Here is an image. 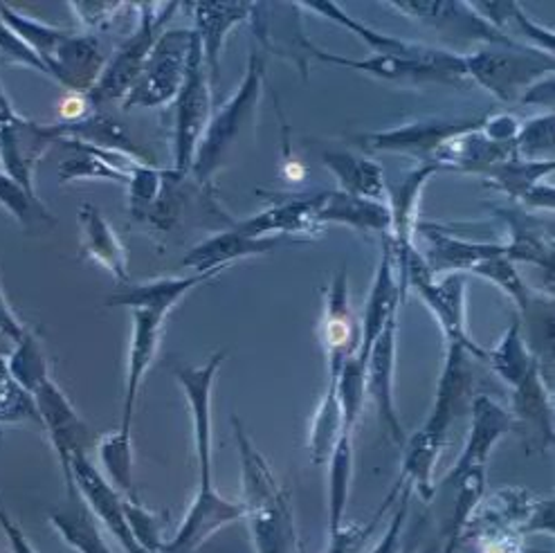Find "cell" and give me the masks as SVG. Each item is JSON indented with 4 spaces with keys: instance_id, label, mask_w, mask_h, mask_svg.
Segmentation results:
<instances>
[{
    "instance_id": "6da1fadb",
    "label": "cell",
    "mask_w": 555,
    "mask_h": 553,
    "mask_svg": "<svg viewBox=\"0 0 555 553\" xmlns=\"http://www.w3.org/2000/svg\"><path fill=\"white\" fill-rule=\"evenodd\" d=\"M470 358L473 356L464 347L446 345L435 406H431V412L421 429H416V435L408 437L403 446V468H400L398 481L410 484L423 502H431V498L437 496L435 468L443 448L448 446L450 427L470 408L475 398V374Z\"/></svg>"
},
{
    "instance_id": "7a4b0ae2",
    "label": "cell",
    "mask_w": 555,
    "mask_h": 553,
    "mask_svg": "<svg viewBox=\"0 0 555 553\" xmlns=\"http://www.w3.org/2000/svg\"><path fill=\"white\" fill-rule=\"evenodd\" d=\"M241 456V506L248 522L255 553H299L297 527L288 490L276 481L266 456L232 416Z\"/></svg>"
},
{
    "instance_id": "3957f363",
    "label": "cell",
    "mask_w": 555,
    "mask_h": 553,
    "mask_svg": "<svg viewBox=\"0 0 555 553\" xmlns=\"http://www.w3.org/2000/svg\"><path fill=\"white\" fill-rule=\"evenodd\" d=\"M0 18L43 64L46 75L59 81L68 92L88 95L106 68V54L98 37L75 35L73 29L48 25L0 3Z\"/></svg>"
},
{
    "instance_id": "277c9868",
    "label": "cell",
    "mask_w": 555,
    "mask_h": 553,
    "mask_svg": "<svg viewBox=\"0 0 555 553\" xmlns=\"http://www.w3.org/2000/svg\"><path fill=\"white\" fill-rule=\"evenodd\" d=\"M266 64L268 52L253 46L248 66H245V75L236 92L219 111H214L192 165V178L201 184H211V178L232 160L236 146L255 136V121L266 81Z\"/></svg>"
},
{
    "instance_id": "5b68a950",
    "label": "cell",
    "mask_w": 555,
    "mask_h": 553,
    "mask_svg": "<svg viewBox=\"0 0 555 553\" xmlns=\"http://www.w3.org/2000/svg\"><path fill=\"white\" fill-rule=\"evenodd\" d=\"M396 263L400 282L405 288L412 286L425 309L435 316L446 345L464 347L473 358L486 362V349L473 340L466 324V274L448 272L431 276L414 245L403 257H396Z\"/></svg>"
},
{
    "instance_id": "8992f818",
    "label": "cell",
    "mask_w": 555,
    "mask_h": 553,
    "mask_svg": "<svg viewBox=\"0 0 555 553\" xmlns=\"http://www.w3.org/2000/svg\"><path fill=\"white\" fill-rule=\"evenodd\" d=\"M473 86H481L504 104L519 102L535 81L553 75L555 56L527 46H479L461 52Z\"/></svg>"
},
{
    "instance_id": "52a82bcc",
    "label": "cell",
    "mask_w": 555,
    "mask_h": 553,
    "mask_svg": "<svg viewBox=\"0 0 555 553\" xmlns=\"http://www.w3.org/2000/svg\"><path fill=\"white\" fill-rule=\"evenodd\" d=\"M311 59L322 61V64H328V66L351 68L369 77H376L380 81H389L398 86L441 83V86H452L461 90L473 88L470 79L466 77L464 59H461V54H456L452 61H448V64H429V61H414V59L391 56V54H372L366 59H351V56L322 50L311 39H306L301 35L295 52V64L299 66L301 73H306V61Z\"/></svg>"
},
{
    "instance_id": "ba28073f",
    "label": "cell",
    "mask_w": 555,
    "mask_h": 553,
    "mask_svg": "<svg viewBox=\"0 0 555 553\" xmlns=\"http://www.w3.org/2000/svg\"><path fill=\"white\" fill-rule=\"evenodd\" d=\"M135 8L140 14L133 33L117 46L111 59H106L100 81L88 92L92 106L104 102H125L142 75L153 46L158 43L182 3H140Z\"/></svg>"
},
{
    "instance_id": "9c48e42d",
    "label": "cell",
    "mask_w": 555,
    "mask_h": 553,
    "mask_svg": "<svg viewBox=\"0 0 555 553\" xmlns=\"http://www.w3.org/2000/svg\"><path fill=\"white\" fill-rule=\"evenodd\" d=\"M192 46V27L165 29L163 37L149 54L140 79L135 81L125 102H121V108H160L176 102L184 75H188Z\"/></svg>"
},
{
    "instance_id": "30bf717a",
    "label": "cell",
    "mask_w": 555,
    "mask_h": 553,
    "mask_svg": "<svg viewBox=\"0 0 555 553\" xmlns=\"http://www.w3.org/2000/svg\"><path fill=\"white\" fill-rule=\"evenodd\" d=\"M214 115V83L209 79L207 66L203 61L201 43L194 35L192 56L188 75H184L182 88L176 98V117H173V167L180 173H192L198 142Z\"/></svg>"
},
{
    "instance_id": "8fae6325",
    "label": "cell",
    "mask_w": 555,
    "mask_h": 553,
    "mask_svg": "<svg viewBox=\"0 0 555 553\" xmlns=\"http://www.w3.org/2000/svg\"><path fill=\"white\" fill-rule=\"evenodd\" d=\"M488 533L515 536H553V500H538L519 486L500 488L488 500H481L470 515L464 540Z\"/></svg>"
},
{
    "instance_id": "7c38bea8",
    "label": "cell",
    "mask_w": 555,
    "mask_h": 553,
    "mask_svg": "<svg viewBox=\"0 0 555 553\" xmlns=\"http://www.w3.org/2000/svg\"><path fill=\"white\" fill-rule=\"evenodd\" d=\"M61 140L56 121L41 125L16 113L10 100L0 102V169L27 192L37 194L35 169L48 149Z\"/></svg>"
},
{
    "instance_id": "4fadbf2b",
    "label": "cell",
    "mask_w": 555,
    "mask_h": 553,
    "mask_svg": "<svg viewBox=\"0 0 555 553\" xmlns=\"http://www.w3.org/2000/svg\"><path fill=\"white\" fill-rule=\"evenodd\" d=\"M228 353L219 351L214 353L207 362L196 366H176L173 376L184 391V398L190 403L192 427H194V450H196V466H198V498H209L219 490L214 488L211 479V387L219 374L221 364L225 362Z\"/></svg>"
},
{
    "instance_id": "5bb4252c",
    "label": "cell",
    "mask_w": 555,
    "mask_h": 553,
    "mask_svg": "<svg viewBox=\"0 0 555 553\" xmlns=\"http://www.w3.org/2000/svg\"><path fill=\"white\" fill-rule=\"evenodd\" d=\"M387 8L403 12L405 16L427 25L446 39L470 46H513L506 35L492 27L473 3L461 0H403V3H385Z\"/></svg>"
},
{
    "instance_id": "9a60e30c",
    "label": "cell",
    "mask_w": 555,
    "mask_h": 553,
    "mask_svg": "<svg viewBox=\"0 0 555 553\" xmlns=\"http://www.w3.org/2000/svg\"><path fill=\"white\" fill-rule=\"evenodd\" d=\"M29 396H33L43 433L50 437L59 464L68 479L73 459L77 454H88L92 446H98V439L92 437L90 427L75 412L70 398L52 381V376L43 378Z\"/></svg>"
},
{
    "instance_id": "2e32d148",
    "label": "cell",
    "mask_w": 555,
    "mask_h": 553,
    "mask_svg": "<svg viewBox=\"0 0 555 553\" xmlns=\"http://www.w3.org/2000/svg\"><path fill=\"white\" fill-rule=\"evenodd\" d=\"M66 484L68 493H77L83 500L88 511L95 515V519L102 522L106 531L113 533V538H117V542L125 546L127 553H146L138 544L129 527V519L125 513V496H121L104 477V473L98 466H92L88 454H77L73 459Z\"/></svg>"
},
{
    "instance_id": "e0dca14e",
    "label": "cell",
    "mask_w": 555,
    "mask_h": 553,
    "mask_svg": "<svg viewBox=\"0 0 555 553\" xmlns=\"http://www.w3.org/2000/svg\"><path fill=\"white\" fill-rule=\"evenodd\" d=\"M481 119H443V117H427L416 119L410 125L376 131L360 136L358 142L362 149L372 153H400V156H412L416 160L429 163L435 151L450 140L452 136L477 127Z\"/></svg>"
},
{
    "instance_id": "ac0fdd59",
    "label": "cell",
    "mask_w": 555,
    "mask_h": 553,
    "mask_svg": "<svg viewBox=\"0 0 555 553\" xmlns=\"http://www.w3.org/2000/svg\"><path fill=\"white\" fill-rule=\"evenodd\" d=\"M468 410H470L468 439L464 448H461L452 468L443 477V484L448 486H454L470 471H486L492 448H495L513 429V419L508 414V408L498 403L495 398L479 394L473 398Z\"/></svg>"
},
{
    "instance_id": "d6986e66",
    "label": "cell",
    "mask_w": 555,
    "mask_h": 553,
    "mask_svg": "<svg viewBox=\"0 0 555 553\" xmlns=\"http://www.w3.org/2000/svg\"><path fill=\"white\" fill-rule=\"evenodd\" d=\"M362 340L360 320L351 309L349 293V272L343 268L333 276L326 288L324 318H322V345L328 362V378H335L343 364L351 360Z\"/></svg>"
},
{
    "instance_id": "ffe728a7",
    "label": "cell",
    "mask_w": 555,
    "mask_h": 553,
    "mask_svg": "<svg viewBox=\"0 0 555 553\" xmlns=\"http://www.w3.org/2000/svg\"><path fill=\"white\" fill-rule=\"evenodd\" d=\"M245 236L263 239V236H284V239H299V241H313L322 239L326 228L315 221L313 214V192L299 194H274L272 205L261 214H255L250 219L234 221L232 226Z\"/></svg>"
},
{
    "instance_id": "44dd1931",
    "label": "cell",
    "mask_w": 555,
    "mask_h": 553,
    "mask_svg": "<svg viewBox=\"0 0 555 553\" xmlns=\"http://www.w3.org/2000/svg\"><path fill=\"white\" fill-rule=\"evenodd\" d=\"M396 343H398V313L389 318L376 343L366 356V396L372 398L378 419L389 433L391 441L403 450L408 435L400 423L393 398V369H396Z\"/></svg>"
},
{
    "instance_id": "7402d4cb",
    "label": "cell",
    "mask_w": 555,
    "mask_h": 553,
    "mask_svg": "<svg viewBox=\"0 0 555 553\" xmlns=\"http://www.w3.org/2000/svg\"><path fill=\"white\" fill-rule=\"evenodd\" d=\"M255 5L257 3H245V0H234V3H221V0L184 3V8L192 10V18H194L192 29L201 43L203 61L214 88L221 79V50L232 29L253 18Z\"/></svg>"
},
{
    "instance_id": "603a6c76",
    "label": "cell",
    "mask_w": 555,
    "mask_h": 553,
    "mask_svg": "<svg viewBox=\"0 0 555 553\" xmlns=\"http://www.w3.org/2000/svg\"><path fill=\"white\" fill-rule=\"evenodd\" d=\"M495 217L504 221L508 239L504 257L524 263H533L553 274V221L542 219L519 205H490Z\"/></svg>"
},
{
    "instance_id": "cb8c5ba5",
    "label": "cell",
    "mask_w": 555,
    "mask_h": 553,
    "mask_svg": "<svg viewBox=\"0 0 555 553\" xmlns=\"http://www.w3.org/2000/svg\"><path fill=\"white\" fill-rule=\"evenodd\" d=\"M131 318H133V331H131V345H129L125 406H121V427H119V433L125 435H131L140 387L144 383L149 366L153 364V358L158 353L167 313L156 309H131Z\"/></svg>"
},
{
    "instance_id": "d4e9b609",
    "label": "cell",
    "mask_w": 555,
    "mask_h": 553,
    "mask_svg": "<svg viewBox=\"0 0 555 553\" xmlns=\"http://www.w3.org/2000/svg\"><path fill=\"white\" fill-rule=\"evenodd\" d=\"M508 414L513 427L521 425L527 441L535 448L551 450L555 439V414H553V396L544 381L542 362L535 360L529 374L513 389Z\"/></svg>"
},
{
    "instance_id": "484cf974",
    "label": "cell",
    "mask_w": 555,
    "mask_h": 553,
    "mask_svg": "<svg viewBox=\"0 0 555 553\" xmlns=\"http://www.w3.org/2000/svg\"><path fill=\"white\" fill-rule=\"evenodd\" d=\"M416 230L425 239L427 248L421 253L423 263L431 276L448 272H470L479 261L504 255V243H479L454 236L448 228L437 223H416Z\"/></svg>"
},
{
    "instance_id": "4316f807",
    "label": "cell",
    "mask_w": 555,
    "mask_h": 553,
    "mask_svg": "<svg viewBox=\"0 0 555 553\" xmlns=\"http://www.w3.org/2000/svg\"><path fill=\"white\" fill-rule=\"evenodd\" d=\"M396 255L391 248V241L387 234H383V255L374 274L372 282V291H369L366 304H364V313L360 318V331H362V340H360V349H358V358L366 362L369 349L376 343V337L380 335V331L385 329V324L389 322V318H393L398 313V304L403 301L405 295V286L403 282L396 276Z\"/></svg>"
},
{
    "instance_id": "83f0119b",
    "label": "cell",
    "mask_w": 555,
    "mask_h": 553,
    "mask_svg": "<svg viewBox=\"0 0 555 553\" xmlns=\"http://www.w3.org/2000/svg\"><path fill=\"white\" fill-rule=\"evenodd\" d=\"M513 158V144H502L490 140L481 131V121L477 127L461 131L446 140L429 163L437 171H456V173H475L486 176L492 167H498Z\"/></svg>"
},
{
    "instance_id": "f1b7e54d",
    "label": "cell",
    "mask_w": 555,
    "mask_h": 553,
    "mask_svg": "<svg viewBox=\"0 0 555 553\" xmlns=\"http://www.w3.org/2000/svg\"><path fill=\"white\" fill-rule=\"evenodd\" d=\"M236 519H243L241 502H232L221 493H216L211 498L194 496L192 506L188 515L182 517L180 527L169 540H165L163 553H194L216 531L225 529Z\"/></svg>"
},
{
    "instance_id": "f546056e",
    "label": "cell",
    "mask_w": 555,
    "mask_h": 553,
    "mask_svg": "<svg viewBox=\"0 0 555 553\" xmlns=\"http://www.w3.org/2000/svg\"><path fill=\"white\" fill-rule=\"evenodd\" d=\"M555 169V163H527L511 158L492 167L483 178L492 190L506 194L515 205L524 209H546L553 211L555 192L553 184H544L542 178Z\"/></svg>"
},
{
    "instance_id": "4dcf8cb0",
    "label": "cell",
    "mask_w": 555,
    "mask_h": 553,
    "mask_svg": "<svg viewBox=\"0 0 555 553\" xmlns=\"http://www.w3.org/2000/svg\"><path fill=\"white\" fill-rule=\"evenodd\" d=\"M79 255L100 263L119 284L129 282V255L102 209L92 203H81L77 209Z\"/></svg>"
},
{
    "instance_id": "1f68e13d",
    "label": "cell",
    "mask_w": 555,
    "mask_h": 553,
    "mask_svg": "<svg viewBox=\"0 0 555 553\" xmlns=\"http://www.w3.org/2000/svg\"><path fill=\"white\" fill-rule=\"evenodd\" d=\"M284 241V236H263L253 239L245 236L234 228L219 230L216 234L207 236L198 245L182 257V266L192 272H209V270H225L230 263L248 257H259L272 253L276 245Z\"/></svg>"
},
{
    "instance_id": "d6a6232c",
    "label": "cell",
    "mask_w": 555,
    "mask_h": 553,
    "mask_svg": "<svg viewBox=\"0 0 555 553\" xmlns=\"http://www.w3.org/2000/svg\"><path fill=\"white\" fill-rule=\"evenodd\" d=\"M61 146H64L68 153L56 167L59 188H66V184L79 182V180H108L115 184H125V188L129 184L131 169L135 167V163H131L129 158L70 140V138L61 140Z\"/></svg>"
},
{
    "instance_id": "836d02e7",
    "label": "cell",
    "mask_w": 555,
    "mask_h": 553,
    "mask_svg": "<svg viewBox=\"0 0 555 553\" xmlns=\"http://www.w3.org/2000/svg\"><path fill=\"white\" fill-rule=\"evenodd\" d=\"M301 10H311L318 12L320 16L337 23L340 27L349 29V33L358 35L369 48H372L376 54H391V56H403V59H414V61H429V64H448L459 52L454 50H443L435 46H423V43H410L403 39H396L383 33H376L374 27H369L364 23L353 21L347 12H343L335 3H295Z\"/></svg>"
},
{
    "instance_id": "e575fe53",
    "label": "cell",
    "mask_w": 555,
    "mask_h": 553,
    "mask_svg": "<svg viewBox=\"0 0 555 553\" xmlns=\"http://www.w3.org/2000/svg\"><path fill=\"white\" fill-rule=\"evenodd\" d=\"M56 127H59L61 140L70 138V140L90 144V146L108 151V153H117V156H125L135 165L158 167L156 156H153L146 146L138 144L125 129H121L119 121H115L111 115L92 111L88 117L73 121V125H59L56 121Z\"/></svg>"
},
{
    "instance_id": "d590c367",
    "label": "cell",
    "mask_w": 555,
    "mask_h": 553,
    "mask_svg": "<svg viewBox=\"0 0 555 553\" xmlns=\"http://www.w3.org/2000/svg\"><path fill=\"white\" fill-rule=\"evenodd\" d=\"M313 214L320 226L337 223L360 232H391L389 205L337 192H313Z\"/></svg>"
},
{
    "instance_id": "8d00e7d4",
    "label": "cell",
    "mask_w": 555,
    "mask_h": 553,
    "mask_svg": "<svg viewBox=\"0 0 555 553\" xmlns=\"http://www.w3.org/2000/svg\"><path fill=\"white\" fill-rule=\"evenodd\" d=\"M322 163L335 176L343 194L389 205L387 178L376 160L356 151H326Z\"/></svg>"
},
{
    "instance_id": "74e56055",
    "label": "cell",
    "mask_w": 555,
    "mask_h": 553,
    "mask_svg": "<svg viewBox=\"0 0 555 553\" xmlns=\"http://www.w3.org/2000/svg\"><path fill=\"white\" fill-rule=\"evenodd\" d=\"M223 270L209 272H192L188 276H160L144 284H135L131 288H121L113 297H108V306H125V309H156L163 313H171L178 301L188 297L194 288L211 282Z\"/></svg>"
},
{
    "instance_id": "f35d334b",
    "label": "cell",
    "mask_w": 555,
    "mask_h": 553,
    "mask_svg": "<svg viewBox=\"0 0 555 553\" xmlns=\"http://www.w3.org/2000/svg\"><path fill=\"white\" fill-rule=\"evenodd\" d=\"M68 496L70 500L66 504L56 506L48 515L52 529L77 553H113L102 529L98 527L95 515L88 511L86 504L75 502L77 493Z\"/></svg>"
},
{
    "instance_id": "ab89813d",
    "label": "cell",
    "mask_w": 555,
    "mask_h": 553,
    "mask_svg": "<svg viewBox=\"0 0 555 553\" xmlns=\"http://www.w3.org/2000/svg\"><path fill=\"white\" fill-rule=\"evenodd\" d=\"M353 479V429H345L328 456V540L345 527Z\"/></svg>"
},
{
    "instance_id": "60d3db41",
    "label": "cell",
    "mask_w": 555,
    "mask_h": 553,
    "mask_svg": "<svg viewBox=\"0 0 555 553\" xmlns=\"http://www.w3.org/2000/svg\"><path fill=\"white\" fill-rule=\"evenodd\" d=\"M538 358L529 349L527 337L521 333V320L515 318L511 326L502 333L498 345L492 349H486V364L495 372L502 383H506L511 389H515L521 378L529 374L531 364Z\"/></svg>"
},
{
    "instance_id": "b9f144b4",
    "label": "cell",
    "mask_w": 555,
    "mask_h": 553,
    "mask_svg": "<svg viewBox=\"0 0 555 553\" xmlns=\"http://www.w3.org/2000/svg\"><path fill=\"white\" fill-rule=\"evenodd\" d=\"M345 429H351V427L345 425L343 408H340V403H337L333 385H328L322 403L313 416L311 433H308V452H311L313 464L320 466V464H324V461H328L337 439H340Z\"/></svg>"
},
{
    "instance_id": "7bdbcfd3",
    "label": "cell",
    "mask_w": 555,
    "mask_h": 553,
    "mask_svg": "<svg viewBox=\"0 0 555 553\" xmlns=\"http://www.w3.org/2000/svg\"><path fill=\"white\" fill-rule=\"evenodd\" d=\"M98 454L106 471V479L119 490L125 498H135L133 488V448L131 435L111 433L98 439Z\"/></svg>"
},
{
    "instance_id": "ee69618b",
    "label": "cell",
    "mask_w": 555,
    "mask_h": 553,
    "mask_svg": "<svg viewBox=\"0 0 555 553\" xmlns=\"http://www.w3.org/2000/svg\"><path fill=\"white\" fill-rule=\"evenodd\" d=\"M0 207H3L25 230L54 226V217L41 203V198L33 192H27L23 184L12 180L3 169H0Z\"/></svg>"
},
{
    "instance_id": "f6af8a7d",
    "label": "cell",
    "mask_w": 555,
    "mask_h": 553,
    "mask_svg": "<svg viewBox=\"0 0 555 553\" xmlns=\"http://www.w3.org/2000/svg\"><path fill=\"white\" fill-rule=\"evenodd\" d=\"M553 111L519 121L513 158L527 163H553Z\"/></svg>"
},
{
    "instance_id": "bcb514c9",
    "label": "cell",
    "mask_w": 555,
    "mask_h": 553,
    "mask_svg": "<svg viewBox=\"0 0 555 553\" xmlns=\"http://www.w3.org/2000/svg\"><path fill=\"white\" fill-rule=\"evenodd\" d=\"M470 272L490 284H495L502 293H506L521 313H527L531 309L533 288L524 282V276L519 274L515 263L504 255H495L479 261Z\"/></svg>"
},
{
    "instance_id": "7dc6e473",
    "label": "cell",
    "mask_w": 555,
    "mask_h": 553,
    "mask_svg": "<svg viewBox=\"0 0 555 553\" xmlns=\"http://www.w3.org/2000/svg\"><path fill=\"white\" fill-rule=\"evenodd\" d=\"M8 372L10 376L27 391L33 394V389L50 376L48 360L43 356V349L37 340V335L33 331H27L23 335V340L12 349V353L5 358Z\"/></svg>"
},
{
    "instance_id": "c3c4849f",
    "label": "cell",
    "mask_w": 555,
    "mask_h": 553,
    "mask_svg": "<svg viewBox=\"0 0 555 553\" xmlns=\"http://www.w3.org/2000/svg\"><path fill=\"white\" fill-rule=\"evenodd\" d=\"M125 513L138 544L146 553H163V527L167 525V513H156L140 504L138 498H125Z\"/></svg>"
},
{
    "instance_id": "681fc988",
    "label": "cell",
    "mask_w": 555,
    "mask_h": 553,
    "mask_svg": "<svg viewBox=\"0 0 555 553\" xmlns=\"http://www.w3.org/2000/svg\"><path fill=\"white\" fill-rule=\"evenodd\" d=\"M167 169L160 167H146V165H135L131 169V180L127 184L129 190V214L135 223L142 221L149 207L156 203L163 184H165Z\"/></svg>"
},
{
    "instance_id": "f907efd6",
    "label": "cell",
    "mask_w": 555,
    "mask_h": 553,
    "mask_svg": "<svg viewBox=\"0 0 555 553\" xmlns=\"http://www.w3.org/2000/svg\"><path fill=\"white\" fill-rule=\"evenodd\" d=\"M25 421H35L41 425L33 396L10 376L5 358H0V423Z\"/></svg>"
},
{
    "instance_id": "816d5d0a",
    "label": "cell",
    "mask_w": 555,
    "mask_h": 553,
    "mask_svg": "<svg viewBox=\"0 0 555 553\" xmlns=\"http://www.w3.org/2000/svg\"><path fill=\"white\" fill-rule=\"evenodd\" d=\"M400 484H403V481H400ZM412 493H414V490H412L410 484L400 486L398 504H396V511L389 519V525H387L383 538L378 540V544L369 553H400V544H403V533H405V525H408Z\"/></svg>"
},
{
    "instance_id": "f5cc1de1",
    "label": "cell",
    "mask_w": 555,
    "mask_h": 553,
    "mask_svg": "<svg viewBox=\"0 0 555 553\" xmlns=\"http://www.w3.org/2000/svg\"><path fill=\"white\" fill-rule=\"evenodd\" d=\"M70 12L77 16V21L90 33H104V29L111 27L115 21L117 12L129 10V3H86V0H79V3H68Z\"/></svg>"
},
{
    "instance_id": "db71d44e",
    "label": "cell",
    "mask_w": 555,
    "mask_h": 553,
    "mask_svg": "<svg viewBox=\"0 0 555 553\" xmlns=\"http://www.w3.org/2000/svg\"><path fill=\"white\" fill-rule=\"evenodd\" d=\"M0 59L8 61V64H16L46 75V68L37 59V54L12 33V27L3 18H0Z\"/></svg>"
},
{
    "instance_id": "11a10c76",
    "label": "cell",
    "mask_w": 555,
    "mask_h": 553,
    "mask_svg": "<svg viewBox=\"0 0 555 553\" xmlns=\"http://www.w3.org/2000/svg\"><path fill=\"white\" fill-rule=\"evenodd\" d=\"M481 131L495 142L513 144L519 131V121L508 113H495L481 119Z\"/></svg>"
},
{
    "instance_id": "9f6ffc18",
    "label": "cell",
    "mask_w": 555,
    "mask_h": 553,
    "mask_svg": "<svg viewBox=\"0 0 555 553\" xmlns=\"http://www.w3.org/2000/svg\"><path fill=\"white\" fill-rule=\"evenodd\" d=\"M92 102L88 95H77V92H68V95L59 102V125H73L92 113Z\"/></svg>"
},
{
    "instance_id": "6f0895ef",
    "label": "cell",
    "mask_w": 555,
    "mask_h": 553,
    "mask_svg": "<svg viewBox=\"0 0 555 553\" xmlns=\"http://www.w3.org/2000/svg\"><path fill=\"white\" fill-rule=\"evenodd\" d=\"M0 529H3V533L8 538V544H10L12 553H39L33 546V542L27 540L23 529L10 517V513L3 509V504H0Z\"/></svg>"
},
{
    "instance_id": "680465c9",
    "label": "cell",
    "mask_w": 555,
    "mask_h": 553,
    "mask_svg": "<svg viewBox=\"0 0 555 553\" xmlns=\"http://www.w3.org/2000/svg\"><path fill=\"white\" fill-rule=\"evenodd\" d=\"M553 95H555V88H553V75H546L544 79L535 81L527 92H524V98L519 100L521 104H538V106H546L548 111H553Z\"/></svg>"
},
{
    "instance_id": "91938a15",
    "label": "cell",
    "mask_w": 555,
    "mask_h": 553,
    "mask_svg": "<svg viewBox=\"0 0 555 553\" xmlns=\"http://www.w3.org/2000/svg\"><path fill=\"white\" fill-rule=\"evenodd\" d=\"M0 309H10V304H8L5 293H3V286H0Z\"/></svg>"
},
{
    "instance_id": "94428289",
    "label": "cell",
    "mask_w": 555,
    "mask_h": 553,
    "mask_svg": "<svg viewBox=\"0 0 555 553\" xmlns=\"http://www.w3.org/2000/svg\"><path fill=\"white\" fill-rule=\"evenodd\" d=\"M5 100H10V98H8V92H5L3 83H0V102H5Z\"/></svg>"
},
{
    "instance_id": "6125c7cd",
    "label": "cell",
    "mask_w": 555,
    "mask_h": 553,
    "mask_svg": "<svg viewBox=\"0 0 555 553\" xmlns=\"http://www.w3.org/2000/svg\"><path fill=\"white\" fill-rule=\"evenodd\" d=\"M425 553H439V546H429Z\"/></svg>"
},
{
    "instance_id": "be15d7a7",
    "label": "cell",
    "mask_w": 555,
    "mask_h": 553,
    "mask_svg": "<svg viewBox=\"0 0 555 553\" xmlns=\"http://www.w3.org/2000/svg\"><path fill=\"white\" fill-rule=\"evenodd\" d=\"M439 553H456V551H450V549H446V546H439Z\"/></svg>"
}]
</instances>
